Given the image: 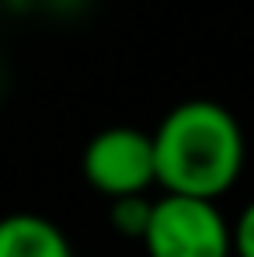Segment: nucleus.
<instances>
[{
	"instance_id": "nucleus-4",
	"label": "nucleus",
	"mask_w": 254,
	"mask_h": 257,
	"mask_svg": "<svg viewBox=\"0 0 254 257\" xmlns=\"http://www.w3.org/2000/svg\"><path fill=\"white\" fill-rule=\"evenodd\" d=\"M0 257H73V247L52 219L14 212L0 219Z\"/></svg>"
},
{
	"instance_id": "nucleus-5",
	"label": "nucleus",
	"mask_w": 254,
	"mask_h": 257,
	"mask_svg": "<svg viewBox=\"0 0 254 257\" xmlns=\"http://www.w3.org/2000/svg\"><path fill=\"white\" fill-rule=\"evenodd\" d=\"M112 226L115 233L132 236V240H143L146 236V226H150V215H153V202H146L143 195H129V198H115L112 202Z\"/></svg>"
},
{
	"instance_id": "nucleus-3",
	"label": "nucleus",
	"mask_w": 254,
	"mask_h": 257,
	"mask_svg": "<svg viewBox=\"0 0 254 257\" xmlns=\"http://www.w3.org/2000/svg\"><path fill=\"white\" fill-rule=\"evenodd\" d=\"M84 177L101 195L129 198L143 195L157 184V160H153V136L129 125L101 128L84 150Z\"/></svg>"
},
{
	"instance_id": "nucleus-1",
	"label": "nucleus",
	"mask_w": 254,
	"mask_h": 257,
	"mask_svg": "<svg viewBox=\"0 0 254 257\" xmlns=\"http://www.w3.org/2000/svg\"><path fill=\"white\" fill-rule=\"evenodd\" d=\"M153 160L164 195L216 202L244 171L240 122L216 101H185L160 118L153 132Z\"/></svg>"
},
{
	"instance_id": "nucleus-2",
	"label": "nucleus",
	"mask_w": 254,
	"mask_h": 257,
	"mask_svg": "<svg viewBox=\"0 0 254 257\" xmlns=\"http://www.w3.org/2000/svg\"><path fill=\"white\" fill-rule=\"evenodd\" d=\"M143 247L150 257H230L233 226L223 219L216 202L164 195L153 202Z\"/></svg>"
},
{
	"instance_id": "nucleus-6",
	"label": "nucleus",
	"mask_w": 254,
	"mask_h": 257,
	"mask_svg": "<svg viewBox=\"0 0 254 257\" xmlns=\"http://www.w3.org/2000/svg\"><path fill=\"white\" fill-rule=\"evenodd\" d=\"M233 257H254V202H247L233 222Z\"/></svg>"
}]
</instances>
